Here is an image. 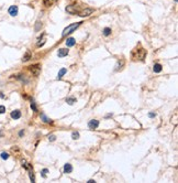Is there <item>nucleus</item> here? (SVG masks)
<instances>
[{
	"instance_id": "nucleus-1",
	"label": "nucleus",
	"mask_w": 178,
	"mask_h": 183,
	"mask_svg": "<svg viewBox=\"0 0 178 183\" xmlns=\"http://www.w3.org/2000/svg\"><path fill=\"white\" fill-rule=\"evenodd\" d=\"M146 56V50L144 49H135L132 51V59L133 60H140L143 61Z\"/></svg>"
},
{
	"instance_id": "nucleus-2",
	"label": "nucleus",
	"mask_w": 178,
	"mask_h": 183,
	"mask_svg": "<svg viewBox=\"0 0 178 183\" xmlns=\"http://www.w3.org/2000/svg\"><path fill=\"white\" fill-rule=\"evenodd\" d=\"M83 22H77V23H73V24H70V26H68L67 28H65L63 30V33H62V35L63 37H66L67 34H69V33H72V32H74L76 29L78 28V27L80 26Z\"/></svg>"
},
{
	"instance_id": "nucleus-3",
	"label": "nucleus",
	"mask_w": 178,
	"mask_h": 183,
	"mask_svg": "<svg viewBox=\"0 0 178 183\" xmlns=\"http://www.w3.org/2000/svg\"><path fill=\"white\" fill-rule=\"evenodd\" d=\"M30 72H31L32 74L34 75V76H37V75L41 73V65L40 64H34V65H32L29 67Z\"/></svg>"
},
{
	"instance_id": "nucleus-4",
	"label": "nucleus",
	"mask_w": 178,
	"mask_h": 183,
	"mask_svg": "<svg viewBox=\"0 0 178 183\" xmlns=\"http://www.w3.org/2000/svg\"><path fill=\"white\" fill-rule=\"evenodd\" d=\"M92 12H94V10H92V9L87 8V9H84V10L79 11V12H78V14H79L80 17H89Z\"/></svg>"
},
{
	"instance_id": "nucleus-5",
	"label": "nucleus",
	"mask_w": 178,
	"mask_h": 183,
	"mask_svg": "<svg viewBox=\"0 0 178 183\" xmlns=\"http://www.w3.org/2000/svg\"><path fill=\"white\" fill-rule=\"evenodd\" d=\"M66 11L68 12V13H70V14H76V13H78L79 12V10H78L77 8L75 6H68L66 8Z\"/></svg>"
},
{
	"instance_id": "nucleus-6",
	"label": "nucleus",
	"mask_w": 178,
	"mask_h": 183,
	"mask_svg": "<svg viewBox=\"0 0 178 183\" xmlns=\"http://www.w3.org/2000/svg\"><path fill=\"white\" fill-rule=\"evenodd\" d=\"M8 12H9V14H10V16L15 17V16L18 14V7L17 6H11L10 8H9Z\"/></svg>"
},
{
	"instance_id": "nucleus-7",
	"label": "nucleus",
	"mask_w": 178,
	"mask_h": 183,
	"mask_svg": "<svg viewBox=\"0 0 178 183\" xmlns=\"http://www.w3.org/2000/svg\"><path fill=\"white\" fill-rule=\"evenodd\" d=\"M98 126H99V121L98 120H90L88 123V127L90 129H96V128H98Z\"/></svg>"
},
{
	"instance_id": "nucleus-8",
	"label": "nucleus",
	"mask_w": 178,
	"mask_h": 183,
	"mask_svg": "<svg viewBox=\"0 0 178 183\" xmlns=\"http://www.w3.org/2000/svg\"><path fill=\"white\" fill-rule=\"evenodd\" d=\"M67 54H68V50H66V49H59L57 52L58 57H64V56H66Z\"/></svg>"
},
{
	"instance_id": "nucleus-9",
	"label": "nucleus",
	"mask_w": 178,
	"mask_h": 183,
	"mask_svg": "<svg viewBox=\"0 0 178 183\" xmlns=\"http://www.w3.org/2000/svg\"><path fill=\"white\" fill-rule=\"evenodd\" d=\"M20 117H21L20 110H13V112L11 113V118H13V119H19Z\"/></svg>"
},
{
	"instance_id": "nucleus-10",
	"label": "nucleus",
	"mask_w": 178,
	"mask_h": 183,
	"mask_svg": "<svg viewBox=\"0 0 178 183\" xmlns=\"http://www.w3.org/2000/svg\"><path fill=\"white\" fill-rule=\"evenodd\" d=\"M32 57V53L30 51H26L25 52V54L23 55V59H22V61L23 62H28V61L30 60V59H31Z\"/></svg>"
},
{
	"instance_id": "nucleus-11",
	"label": "nucleus",
	"mask_w": 178,
	"mask_h": 183,
	"mask_svg": "<svg viewBox=\"0 0 178 183\" xmlns=\"http://www.w3.org/2000/svg\"><path fill=\"white\" fill-rule=\"evenodd\" d=\"M73 171V167L72 164H69V163H66L65 166H64V172L65 173H70Z\"/></svg>"
},
{
	"instance_id": "nucleus-12",
	"label": "nucleus",
	"mask_w": 178,
	"mask_h": 183,
	"mask_svg": "<svg viewBox=\"0 0 178 183\" xmlns=\"http://www.w3.org/2000/svg\"><path fill=\"white\" fill-rule=\"evenodd\" d=\"M75 44H76V41H75V39L74 38H69V39H67V41H66V45L67 46H74Z\"/></svg>"
},
{
	"instance_id": "nucleus-13",
	"label": "nucleus",
	"mask_w": 178,
	"mask_h": 183,
	"mask_svg": "<svg viewBox=\"0 0 178 183\" xmlns=\"http://www.w3.org/2000/svg\"><path fill=\"white\" fill-rule=\"evenodd\" d=\"M66 72H67L66 69H64V67H63V69H60V71L58 72V75H57V78H58V80H60V78L63 77L64 75L66 74Z\"/></svg>"
},
{
	"instance_id": "nucleus-14",
	"label": "nucleus",
	"mask_w": 178,
	"mask_h": 183,
	"mask_svg": "<svg viewBox=\"0 0 178 183\" xmlns=\"http://www.w3.org/2000/svg\"><path fill=\"white\" fill-rule=\"evenodd\" d=\"M124 65V60H121L117 63V66H115V71H119V70L122 69V66Z\"/></svg>"
},
{
	"instance_id": "nucleus-15",
	"label": "nucleus",
	"mask_w": 178,
	"mask_h": 183,
	"mask_svg": "<svg viewBox=\"0 0 178 183\" xmlns=\"http://www.w3.org/2000/svg\"><path fill=\"white\" fill-rule=\"evenodd\" d=\"M154 72H155V73H159V72H162V65L161 64L156 63L155 65H154Z\"/></svg>"
},
{
	"instance_id": "nucleus-16",
	"label": "nucleus",
	"mask_w": 178,
	"mask_h": 183,
	"mask_svg": "<svg viewBox=\"0 0 178 183\" xmlns=\"http://www.w3.org/2000/svg\"><path fill=\"white\" fill-rule=\"evenodd\" d=\"M111 29L110 28H104V35H106V37H108V35L111 34Z\"/></svg>"
},
{
	"instance_id": "nucleus-17",
	"label": "nucleus",
	"mask_w": 178,
	"mask_h": 183,
	"mask_svg": "<svg viewBox=\"0 0 178 183\" xmlns=\"http://www.w3.org/2000/svg\"><path fill=\"white\" fill-rule=\"evenodd\" d=\"M52 3H53V0H44V6L45 7L52 6Z\"/></svg>"
},
{
	"instance_id": "nucleus-18",
	"label": "nucleus",
	"mask_w": 178,
	"mask_h": 183,
	"mask_svg": "<svg viewBox=\"0 0 178 183\" xmlns=\"http://www.w3.org/2000/svg\"><path fill=\"white\" fill-rule=\"evenodd\" d=\"M41 117H42V119H43V121H44V123H52V120H51V119H49V118L46 117L45 115H42Z\"/></svg>"
},
{
	"instance_id": "nucleus-19",
	"label": "nucleus",
	"mask_w": 178,
	"mask_h": 183,
	"mask_svg": "<svg viewBox=\"0 0 178 183\" xmlns=\"http://www.w3.org/2000/svg\"><path fill=\"white\" fill-rule=\"evenodd\" d=\"M66 102L69 104V105H73V104H74L75 102H76V99H75V98H67Z\"/></svg>"
},
{
	"instance_id": "nucleus-20",
	"label": "nucleus",
	"mask_w": 178,
	"mask_h": 183,
	"mask_svg": "<svg viewBox=\"0 0 178 183\" xmlns=\"http://www.w3.org/2000/svg\"><path fill=\"white\" fill-rule=\"evenodd\" d=\"M1 158H2V159H5V160H7V159L9 158V155L7 153V152H2V153H1Z\"/></svg>"
},
{
	"instance_id": "nucleus-21",
	"label": "nucleus",
	"mask_w": 178,
	"mask_h": 183,
	"mask_svg": "<svg viewBox=\"0 0 178 183\" xmlns=\"http://www.w3.org/2000/svg\"><path fill=\"white\" fill-rule=\"evenodd\" d=\"M72 137H73V139H75V140H76V139H78V138H79V134H78V132H73Z\"/></svg>"
},
{
	"instance_id": "nucleus-22",
	"label": "nucleus",
	"mask_w": 178,
	"mask_h": 183,
	"mask_svg": "<svg viewBox=\"0 0 178 183\" xmlns=\"http://www.w3.org/2000/svg\"><path fill=\"white\" fill-rule=\"evenodd\" d=\"M5 112H6V107L5 106H0V115L3 114Z\"/></svg>"
},
{
	"instance_id": "nucleus-23",
	"label": "nucleus",
	"mask_w": 178,
	"mask_h": 183,
	"mask_svg": "<svg viewBox=\"0 0 178 183\" xmlns=\"http://www.w3.org/2000/svg\"><path fill=\"white\" fill-rule=\"evenodd\" d=\"M47 172H49V170H47V169H43V170H42V175L45 178V177H46V173H47Z\"/></svg>"
},
{
	"instance_id": "nucleus-24",
	"label": "nucleus",
	"mask_w": 178,
	"mask_h": 183,
	"mask_svg": "<svg viewBox=\"0 0 178 183\" xmlns=\"http://www.w3.org/2000/svg\"><path fill=\"white\" fill-rule=\"evenodd\" d=\"M30 179H31V181L32 182H35V178H34V174H33V173H30Z\"/></svg>"
},
{
	"instance_id": "nucleus-25",
	"label": "nucleus",
	"mask_w": 178,
	"mask_h": 183,
	"mask_svg": "<svg viewBox=\"0 0 178 183\" xmlns=\"http://www.w3.org/2000/svg\"><path fill=\"white\" fill-rule=\"evenodd\" d=\"M55 139H56V137H55V136H53V135L49 137V141H55Z\"/></svg>"
},
{
	"instance_id": "nucleus-26",
	"label": "nucleus",
	"mask_w": 178,
	"mask_h": 183,
	"mask_svg": "<svg viewBox=\"0 0 178 183\" xmlns=\"http://www.w3.org/2000/svg\"><path fill=\"white\" fill-rule=\"evenodd\" d=\"M44 44H45V40H42V42H39V43H37V46L40 48V46L44 45Z\"/></svg>"
},
{
	"instance_id": "nucleus-27",
	"label": "nucleus",
	"mask_w": 178,
	"mask_h": 183,
	"mask_svg": "<svg viewBox=\"0 0 178 183\" xmlns=\"http://www.w3.org/2000/svg\"><path fill=\"white\" fill-rule=\"evenodd\" d=\"M31 108L34 110V112H36V106H35L34 103H31Z\"/></svg>"
},
{
	"instance_id": "nucleus-28",
	"label": "nucleus",
	"mask_w": 178,
	"mask_h": 183,
	"mask_svg": "<svg viewBox=\"0 0 178 183\" xmlns=\"http://www.w3.org/2000/svg\"><path fill=\"white\" fill-rule=\"evenodd\" d=\"M148 116H149L151 118H153V117H155V116H156V114H154V113H149Z\"/></svg>"
},
{
	"instance_id": "nucleus-29",
	"label": "nucleus",
	"mask_w": 178,
	"mask_h": 183,
	"mask_svg": "<svg viewBox=\"0 0 178 183\" xmlns=\"http://www.w3.org/2000/svg\"><path fill=\"white\" fill-rule=\"evenodd\" d=\"M95 182H96L95 180H89V181H88V183H95Z\"/></svg>"
}]
</instances>
